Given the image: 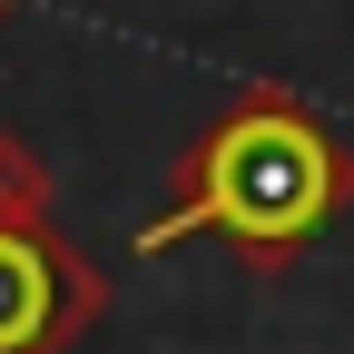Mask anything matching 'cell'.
<instances>
[{
    "mask_svg": "<svg viewBox=\"0 0 354 354\" xmlns=\"http://www.w3.org/2000/svg\"><path fill=\"white\" fill-rule=\"evenodd\" d=\"M10 10H20V0H0V20H10Z\"/></svg>",
    "mask_w": 354,
    "mask_h": 354,
    "instance_id": "3",
    "label": "cell"
},
{
    "mask_svg": "<svg viewBox=\"0 0 354 354\" xmlns=\"http://www.w3.org/2000/svg\"><path fill=\"white\" fill-rule=\"evenodd\" d=\"M99 315H109V276L59 227L50 158L0 128V354H69Z\"/></svg>",
    "mask_w": 354,
    "mask_h": 354,
    "instance_id": "2",
    "label": "cell"
},
{
    "mask_svg": "<svg viewBox=\"0 0 354 354\" xmlns=\"http://www.w3.org/2000/svg\"><path fill=\"white\" fill-rule=\"evenodd\" d=\"M344 207H354V148L295 88H246L187 138V158L167 177V207L138 227V246L167 256L187 236H216L236 266L286 276L315 236H335Z\"/></svg>",
    "mask_w": 354,
    "mask_h": 354,
    "instance_id": "1",
    "label": "cell"
}]
</instances>
